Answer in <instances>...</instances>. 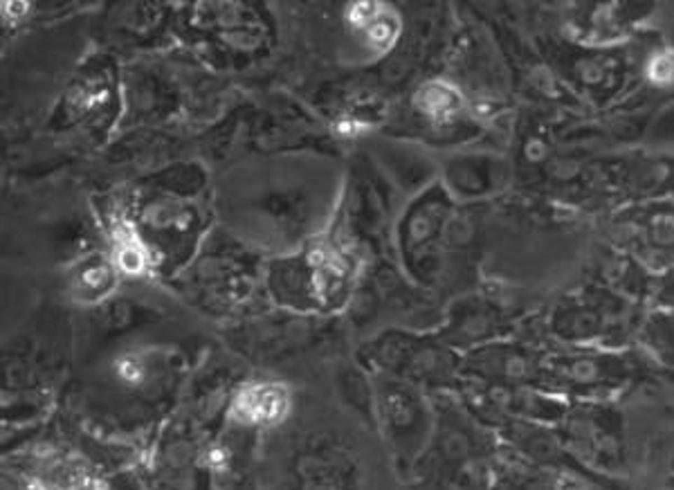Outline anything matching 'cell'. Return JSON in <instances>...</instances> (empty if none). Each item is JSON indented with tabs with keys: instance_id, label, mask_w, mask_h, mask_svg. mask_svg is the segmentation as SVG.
<instances>
[{
	"instance_id": "6da1fadb",
	"label": "cell",
	"mask_w": 674,
	"mask_h": 490,
	"mask_svg": "<svg viewBox=\"0 0 674 490\" xmlns=\"http://www.w3.org/2000/svg\"><path fill=\"white\" fill-rule=\"evenodd\" d=\"M286 405H288V398L283 389L274 385H263V387L245 389L239 396V400L234 402V410H237L239 416L245 421L265 423V421L281 419Z\"/></svg>"
},
{
	"instance_id": "7a4b0ae2",
	"label": "cell",
	"mask_w": 674,
	"mask_h": 490,
	"mask_svg": "<svg viewBox=\"0 0 674 490\" xmlns=\"http://www.w3.org/2000/svg\"><path fill=\"white\" fill-rule=\"evenodd\" d=\"M117 265L124 274H140L146 268V257L142 248L133 239L120 241V250H117Z\"/></svg>"
},
{
	"instance_id": "3957f363",
	"label": "cell",
	"mask_w": 674,
	"mask_h": 490,
	"mask_svg": "<svg viewBox=\"0 0 674 490\" xmlns=\"http://www.w3.org/2000/svg\"><path fill=\"white\" fill-rule=\"evenodd\" d=\"M423 106L432 115H449L456 106V97L443 86H430L423 92Z\"/></svg>"
},
{
	"instance_id": "277c9868",
	"label": "cell",
	"mask_w": 674,
	"mask_h": 490,
	"mask_svg": "<svg viewBox=\"0 0 674 490\" xmlns=\"http://www.w3.org/2000/svg\"><path fill=\"white\" fill-rule=\"evenodd\" d=\"M81 281V288L85 290H101L106 284L111 281V272L104 268V265H90V268H85L79 276Z\"/></svg>"
},
{
	"instance_id": "5b68a950",
	"label": "cell",
	"mask_w": 674,
	"mask_h": 490,
	"mask_svg": "<svg viewBox=\"0 0 674 490\" xmlns=\"http://www.w3.org/2000/svg\"><path fill=\"white\" fill-rule=\"evenodd\" d=\"M652 79L654 81H672L674 79V55L654 59V63H652Z\"/></svg>"
},
{
	"instance_id": "8992f818",
	"label": "cell",
	"mask_w": 674,
	"mask_h": 490,
	"mask_svg": "<svg viewBox=\"0 0 674 490\" xmlns=\"http://www.w3.org/2000/svg\"><path fill=\"white\" fill-rule=\"evenodd\" d=\"M117 371H120V378L126 380V382H140V378L144 374L142 365L135 358H124L120 362V369H117Z\"/></svg>"
}]
</instances>
